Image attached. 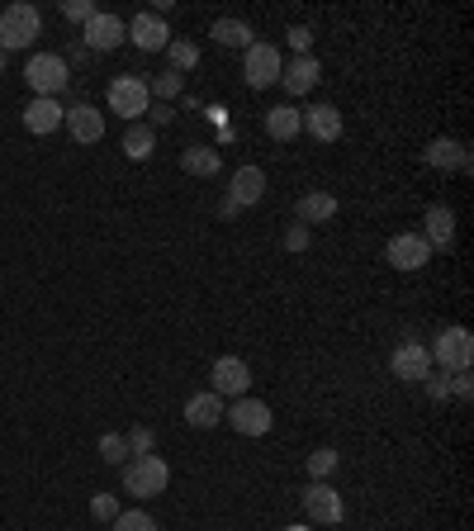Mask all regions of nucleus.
Returning <instances> with one entry per match:
<instances>
[{"mask_svg":"<svg viewBox=\"0 0 474 531\" xmlns=\"http://www.w3.org/2000/svg\"><path fill=\"white\" fill-rule=\"evenodd\" d=\"M124 494L133 498H157L166 494V484H171V465L162 456H133L124 460Z\"/></svg>","mask_w":474,"mask_h":531,"instance_id":"1","label":"nucleus"},{"mask_svg":"<svg viewBox=\"0 0 474 531\" xmlns=\"http://www.w3.org/2000/svg\"><path fill=\"white\" fill-rule=\"evenodd\" d=\"M43 34V15H38L34 5H5V15H0V53H19V48H29L34 38Z\"/></svg>","mask_w":474,"mask_h":531,"instance_id":"2","label":"nucleus"},{"mask_svg":"<svg viewBox=\"0 0 474 531\" xmlns=\"http://www.w3.org/2000/svg\"><path fill=\"white\" fill-rule=\"evenodd\" d=\"M24 81H29L34 95L57 100V91H67V81H72V67H67V57H57V53H34L29 67H24Z\"/></svg>","mask_w":474,"mask_h":531,"instance_id":"3","label":"nucleus"},{"mask_svg":"<svg viewBox=\"0 0 474 531\" xmlns=\"http://www.w3.org/2000/svg\"><path fill=\"white\" fill-rule=\"evenodd\" d=\"M432 366H441L446 375H460V370L474 366V337L470 328H441L437 342H432Z\"/></svg>","mask_w":474,"mask_h":531,"instance_id":"4","label":"nucleus"},{"mask_svg":"<svg viewBox=\"0 0 474 531\" xmlns=\"http://www.w3.org/2000/svg\"><path fill=\"white\" fill-rule=\"evenodd\" d=\"M299 503H304V517L313 527H337L347 517V503H342V494L332 489L328 479H309V489L299 494Z\"/></svg>","mask_w":474,"mask_h":531,"instance_id":"5","label":"nucleus"},{"mask_svg":"<svg viewBox=\"0 0 474 531\" xmlns=\"http://www.w3.org/2000/svg\"><path fill=\"white\" fill-rule=\"evenodd\" d=\"M105 100H110V114H124L128 124H138V119L147 114V105H152L147 76H114Z\"/></svg>","mask_w":474,"mask_h":531,"instance_id":"6","label":"nucleus"},{"mask_svg":"<svg viewBox=\"0 0 474 531\" xmlns=\"http://www.w3.org/2000/svg\"><path fill=\"white\" fill-rule=\"evenodd\" d=\"M223 422L233 427V432H242V437H266L275 427V413H271V403H261V399H233V408L223 413Z\"/></svg>","mask_w":474,"mask_h":531,"instance_id":"7","label":"nucleus"},{"mask_svg":"<svg viewBox=\"0 0 474 531\" xmlns=\"http://www.w3.org/2000/svg\"><path fill=\"white\" fill-rule=\"evenodd\" d=\"M384 261H389L394 271L413 275V271H422V266L432 261V247H427V238H422V233H394V238H389V247H384Z\"/></svg>","mask_w":474,"mask_h":531,"instance_id":"8","label":"nucleus"},{"mask_svg":"<svg viewBox=\"0 0 474 531\" xmlns=\"http://www.w3.org/2000/svg\"><path fill=\"white\" fill-rule=\"evenodd\" d=\"M280 72H285V62H280V53H275L271 43H252V48H247V57H242V76H247V86H252V91L275 86V81H280Z\"/></svg>","mask_w":474,"mask_h":531,"instance_id":"9","label":"nucleus"},{"mask_svg":"<svg viewBox=\"0 0 474 531\" xmlns=\"http://www.w3.org/2000/svg\"><path fill=\"white\" fill-rule=\"evenodd\" d=\"M389 370H394V380H403V385H422L432 375V351L422 347V342H399L394 356H389Z\"/></svg>","mask_w":474,"mask_h":531,"instance_id":"10","label":"nucleus"},{"mask_svg":"<svg viewBox=\"0 0 474 531\" xmlns=\"http://www.w3.org/2000/svg\"><path fill=\"white\" fill-rule=\"evenodd\" d=\"M209 380H214V394L219 399H242L247 394V385H252V370H247V361L242 356H219L214 361V370H209Z\"/></svg>","mask_w":474,"mask_h":531,"instance_id":"11","label":"nucleus"},{"mask_svg":"<svg viewBox=\"0 0 474 531\" xmlns=\"http://www.w3.org/2000/svg\"><path fill=\"white\" fill-rule=\"evenodd\" d=\"M119 43H128V24L119 15H100L95 10L91 24H86V48L91 53H114Z\"/></svg>","mask_w":474,"mask_h":531,"instance_id":"12","label":"nucleus"},{"mask_svg":"<svg viewBox=\"0 0 474 531\" xmlns=\"http://www.w3.org/2000/svg\"><path fill=\"white\" fill-rule=\"evenodd\" d=\"M128 43L138 48V53H166V43H171V29H166L162 15H138L128 24Z\"/></svg>","mask_w":474,"mask_h":531,"instance_id":"13","label":"nucleus"},{"mask_svg":"<svg viewBox=\"0 0 474 531\" xmlns=\"http://www.w3.org/2000/svg\"><path fill=\"white\" fill-rule=\"evenodd\" d=\"M223 413H228V403H223L214 389H200V394H190V399H185V422H190V427H200V432L219 427Z\"/></svg>","mask_w":474,"mask_h":531,"instance_id":"14","label":"nucleus"},{"mask_svg":"<svg viewBox=\"0 0 474 531\" xmlns=\"http://www.w3.org/2000/svg\"><path fill=\"white\" fill-rule=\"evenodd\" d=\"M62 119H67V110L57 105V100H43V95H34L29 105H24V129L34 133V138H48V133L62 129Z\"/></svg>","mask_w":474,"mask_h":531,"instance_id":"15","label":"nucleus"},{"mask_svg":"<svg viewBox=\"0 0 474 531\" xmlns=\"http://www.w3.org/2000/svg\"><path fill=\"white\" fill-rule=\"evenodd\" d=\"M62 124H67V133H72L81 147H91V143H100V138H105V114L95 110V105H72Z\"/></svg>","mask_w":474,"mask_h":531,"instance_id":"16","label":"nucleus"},{"mask_svg":"<svg viewBox=\"0 0 474 531\" xmlns=\"http://www.w3.org/2000/svg\"><path fill=\"white\" fill-rule=\"evenodd\" d=\"M261 195H266V171H261V166H252V162L237 166L233 181H228V200H233L237 209H247V204H256Z\"/></svg>","mask_w":474,"mask_h":531,"instance_id":"17","label":"nucleus"},{"mask_svg":"<svg viewBox=\"0 0 474 531\" xmlns=\"http://www.w3.org/2000/svg\"><path fill=\"white\" fill-rule=\"evenodd\" d=\"M318 81H323V62H318L313 53L309 57H294L290 67L280 72V86H285L290 95H309Z\"/></svg>","mask_w":474,"mask_h":531,"instance_id":"18","label":"nucleus"},{"mask_svg":"<svg viewBox=\"0 0 474 531\" xmlns=\"http://www.w3.org/2000/svg\"><path fill=\"white\" fill-rule=\"evenodd\" d=\"M304 114V133L318 138V143H337L342 138V110L337 105H313V110H299Z\"/></svg>","mask_w":474,"mask_h":531,"instance_id":"19","label":"nucleus"},{"mask_svg":"<svg viewBox=\"0 0 474 531\" xmlns=\"http://www.w3.org/2000/svg\"><path fill=\"white\" fill-rule=\"evenodd\" d=\"M422 238H427V247H451L456 242V214L446 204H432L422 214Z\"/></svg>","mask_w":474,"mask_h":531,"instance_id":"20","label":"nucleus"},{"mask_svg":"<svg viewBox=\"0 0 474 531\" xmlns=\"http://www.w3.org/2000/svg\"><path fill=\"white\" fill-rule=\"evenodd\" d=\"M294 214H299L304 228H309V223H328L332 214H337V195H332V190H309V195H299Z\"/></svg>","mask_w":474,"mask_h":531,"instance_id":"21","label":"nucleus"},{"mask_svg":"<svg viewBox=\"0 0 474 531\" xmlns=\"http://www.w3.org/2000/svg\"><path fill=\"white\" fill-rule=\"evenodd\" d=\"M266 133H271L275 143H294L304 133V114L294 110V105H275V110H266Z\"/></svg>","mask_w":474,"mask_h":531,"instance_id":"22","label":"nucleus"},{"mask_svg":"<svg viewBox=\"0 0 474 531\" xmlns=\"http://www.w3.org/2000/svg\"><path fill=\"white\" fill-rule=\"evenodd\" d=\"M219 166H223V152L219 147H185L181 152V171L185 176H200V181H209V176H219Z\"/></svg>","mask_w":474,"mask_h":531,"instance_id":"23","label":"nucleus"},{"mask_svg":"<svg viewBox=\"0 0 474 531\" xmlns=\"http://www.w3.org/2000/svg\"><path fill=\"white\" fill-rule=\"evenodd\" d=\"M427 166H446V171H470V147L456 138H437L427 147Z\"/></svg>","mask_w":474,"mask_h":531,"instance_id":"24","label":"nucleus"},{"mask_svg":"<svg viewBox=\"0 0 474 531\" xmlns=\"http://www.w3.org/2000/svg\"><path fill=\"white\" fill-rule=\"evenodd\" d=\"M157 152V133L147 129V124H128L124 129V157L128 162H147Z\"/></svg>","mask_w":474,"mask_h":531,"instance_id":"25","label":"nucleus"},{"mask_svg":"<svg viewBox=\"0 0 474 531\" xmlns=\"http://www.w3.org/2000/svg\"><path fill=\"white\" fill-rule=\"evenodd\" d=\"M214 38H219L223 48H242V53L256 43V34H252V24H247V19H214Z\"/></svg>","mask_w":474,"mask_h":531,"instance_id":"26","label":"nucleus"},{"mask_svg":"<svg viewBox=\"0 0 474 531\" xmlns=\"http://www.w3.org/2000/svg\"><path fill=\"white\" fill-rule=\"evenodd\" d=\"M166 57H171V72H190V67H200V48H195L190 38H171V43H166Z\"/></svg>","mask_w":474,"mask_h":531,"instance_id":"27","label":"nucleus"},{"mask_svg":"<svg viewBox=\"0 0 474 531\" xmlns=\"http://www.w3.org/2000/svg\"><path fill=\"white\" fill-rule=\"evenodd\" d=\"M124 441H128V460H133V456H152L157 432H152V427H143V422H133V427L124 432Z\"/></svg>","mask_w":474,"mask_h":531,"instance_id":"28","label":"nucleus"},{"mask_svg":"<svg viewBox=\"0 0 474 531\" xmlns=\"http://www.w3.org/2000/svg\"><path fill=\"white\" fill-rule=\"evenodd\" d=\"M147 91H152L157 105H171V100L181 95V72H162L157 81H147Z\"/></svg>","mask_w":474,"mask_h":531,"instance_id":"29","label":"nucleus"},{"mask_svg":"<svg viewBox=\"0 0 474 531\" xmlns=\"http://www.w3.org/2000/svg\"><path fill=\"white\" fill-rule=\"evenodd\" d=\"M100 460H105V465H124V460H128L124 432H105V437H100Z\"/></svg>","mask_w":474,"mask_h":531,"instance_id":"30","label":"nucleus"},{"mask_svg":"<svg viewBox=\"0 0 474 531\" xmlns=\"http://www.w3.org/2000/svg\"><path fill=\"white\" fill-rule=\"evenodd\" d=\"M332 470H337V451H332V446H318L309 456V479H332Z\"/></svg>","mask_w":474,"mask_h":531,"instance_id":"31","label":"nucleus"},{"mask_svg":"<svg viewBox=\"0 0 474 531\" xmlns=\"http://www.w3.org/2000/svg\"><path fill=\"white\" fill-rule=\"evenodd\" d=\"M114 531H157V517L143 513V508H133V513L114 517Z\"/></svg>","mask_w":474,"mask_h":531,"instance_id":"32","label":"nucleus"},{"mask_svg":"<svg viewBox=\"0 0 474 531\" xmlns=\"http://www.w3.org/2000/svg\"><path fill=\"white\" fill-rule=\"evenodd\" d=\"M91 517H95V522H114V517H119V498H114V494H95L91 498Z\"/></svg>","mask_w":474,"mask_h":531,"instance_id":"33","label":"nucleus"},{"mask_svg":"<svg viewBox=\"0 0 474 531\" xmlns=\"http://www.w3.org/2000/svg\"><path fill=\"white\" fill-rule=\"evenodd\" d=\"M290 48H294V57H309V48H313V29L309 24H290Z\"/></svg>","mask_w":474,"mask_h":531,"instance_id":"34","label":"nucleus"},{"mask_svg":"<svg viewBox=\"0 0 474 531\" xmlns=\"http://www.w3.org/2000/svg\"><path fill=\"white\" fill-rule=\"evenodd\" d=\"M309 228H304V223H290V228H285V252H309Z\"/></svg>","mask_w":474,"mask_h":531,"instance_id":"35","label":"nucleus"},{"mask_svg":"<svg viewBox=\"0 0 474 531\" xmlns=\"http://www.w3.org/2000/svg\"><path fill=\"white\" fill-rule=\"evenodd\" d=\"M62 15H67V19H76V24H91L95 5H91V0H62Z\"/></svg>","mask_w":474,"mask_h":531,"instance_id":"36","label":"nucleus"},{"mask_svg":"<svg viewBox=\"0 0 474 531\" xmlns=\"http://www.w3.org/2000/svg\"><path fill=\"white\" fill-rule=\"evenodd\" d=\"M171 119H176V110H171V105H157V100L147 105V129H162V124H171Z\"/></svg>","mask_w":474,"mask_h":531,"instance_id":"37","label":"nucleus"},{"mask_svg":"<svg viewBox=\"0 0 474 531\" xmlns=\"http://www.w3.org/2000/svg\"><path fill=\"white\" fill-rule=\"evenodd\" d=\"M451 394H456V399H470V394H474L470 370H460V375H451Z\"/></svg>","mask_w":474,"mask_h":531,"instance_id":"38","label":"nucleus"},{"mask_svg":"<svg viewBox=\"0 0 474 531\" xmlns=\"http://www.w3.org/2000/svg\"><path fill=\"white\" fill-rule=\"evenodd\" d=\"M422 385H427V394H432V399H451V380H432V375H427Z\"/></svg>","mask_w":474,"mask_h":531,"instance_id":"39","label":"nucleus"},{"mask_svg":"<svg viewBox=\"0 0 474 531\" xmlns=\"http://www.w3.org/2000/svg\"><path fill=\"white\" fill-rule=\"evenodd\" d=\"M237 214H242V209H237L233 200H223V204H219V219H237Z\"/></svg>","mask_w":474,"mask_h":531,"instance_id":"40","label":"nucleus"},{"mask_svg":"<svg viewBox=\"0 0 474 531\" xmlns=\"http://www.w3.org/2000/svg\"><path fill=\"white\" fill-rule=\"evenodd\" d=\"M5 67H10V53H0V72H5Z\"/></svg>","mask_w":474,"mask_h":531,"instance_id":"41","label":"nucleus"},{"mask_svg":"<svg viewBox=\"0 0 474 531\" xmlns=\"http://www.w3.org/2000/svg\"><path fill=\"white\" fill-rule=\"evenodd\" d=\"M285 531H313V527H285Z\"/></svg>","mask_w":474,"mask_h":531,"instance_id":"42","label":"nucleus"}]
</instances>
